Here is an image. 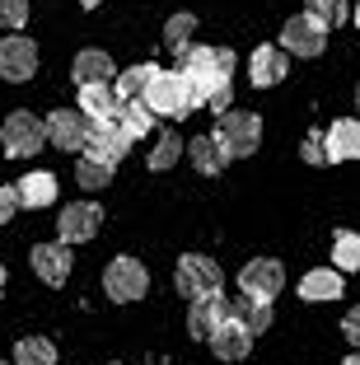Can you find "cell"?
<instances>
[{
    "mask_svg": "<svg viewBox=\"0 0 360 365\" xmlns=\"http://www.w3.org/2000/svg\"><path fill=\"white\" fill-rule=\"evenodd\" d=\"M145 103H150L155 118L182 122L192 108H197V98H192V85H187L182 71H159V76L150 80V89H145Z\"/></svg>",
    "mask_w": 360,
    "mask_h": 365,
    "instance_id": "cell-1",
    "label": "cell"
},
{
    "mask_svg": "<svg viewBox=\"0 0 360 365\" xmlns=\"http://www.w3.org/2000/svg\"><path fill=\"white\" fill-rule=\"evenodd\" d=\"M215 136L225 140L230 160H248V155L262 145V118L257 113H244V108H230L215 118Z\"/></svg>",
    "mask_w": 360,
    "mask_h": 365,
    "instance_id": "cell-2",
    "label": "cell"
},
{
    "mask_svg": "<svg viewBox=\"0 0 360 365\" xmlns=\"http://www.w3.org/2000/svg\"><path fill=\"white\" fill-rule=\"evenodd\" d=\"M145 290H150V272H145L140 258H127V253H122V258H113L103 267V295L113 304H131V300H140Z\"/></svg>",
    "mask_w": 360,
    "mask_h": 365,
    "instance_id": "cell-3",
    "label": "cell"
},
{
    "mask_svg": "<svg viewBox=\"0 0 360 365\" xmlns=\"http://www.w3.org/2000/svg\"><path fill=\"white\" fill-rule=\"evenodd\" d=\"M0 145H5V155H14V160H33V155L47 145V122L19 108V113H10L5 127H0Z\"/></svg>",
    "mask_w": 360,
    "mask_h": 365,
    "instance_id": "cell-4",
    "label": "cell"
},
{
    "mask_svg": "<svg viewBox=\"0 0 360 365\" xmlns=\"http://www.w3.org/2000/svg\"><path fill=\"white\" fill-rule=\"evenodd\" d=\"M220 262L206 258V253H182L178 267H173V286H178L182 300H197V295H211L220 290Z\"/></svg>",
    "mask_w": 360,
    "mask_h": 365,
    "instance_id": "cell-5",
    "label": "cell"
},
{
    "mask_svg": "<svg viewBox=\"0 0 360 365\" xmlns=\"http://www.w3.org/2000/svg\"><path fill=\"white\" fill-rule=\"evenodd\" d=\"M103 230V206L98 202H66L61 215H56V235L66 244H89Z\"/></svg>",
    "mask_w": 360,
    "mask_h": 365,
    "instance_id": "cell-6",
    "label": "cell"
},
{
    "mask_svg": "<svg viewBox=\"0 0 360 365\" xmlns=\"http://www.w3.org/2000/svg\"><path fill=\"white\" fill-rule=\"evenodd\" d=\"M239 290L253 295V300H276L286 290V267L276 258H248L244 272H239Z\"/></svg>",
    "mask_w": 360,
    "mask_h": 365,
    "instance_id": "cell-7",
    "label": "cell"
},
{
    "mask_svg": "<svg viewBox=\"0 0 360 365\" xmlns=\"http://www.w3.org/2000/svg\"><path fill=\"white\" fill-rule=\"evenodd\" d=\"M38 76V47L33 38L24 33H10L5 43H0V80H10V85H24V80Z\"/></svg>",
    "mask_w": 360,
    "mask_h": 365,
    "instance_id": "cell-8",
    "label": "cell"
},
{
    "mask_svg": "<svg viewBox=\"0 0 360 365\" xmlns=\"http://www.w3.org/2000/svg\"><path fill=\"white\" fill-rule=\"evenodd\" d=\"M281 47L290 56H318L328 47V29L314 19V14H290L286 29H281Z\"/></svg>",
    "mask_w": 360,
    "mask_h": 365,
    "instance_id": "cell-9",
    "label": "cell"
},
{
    "mask_svg": "<svg viewBox=\"0 0 360 365\" xmlns=\"http://www.w3.org/2000/svg\"><path fill=\"white\" fill-rule=\"evenodd\" d=\"M47 145H56V150H85V136H89V118L80 113V108H56V113H47Z\"/></svg>",
    "mask_w": 360,
    "mask_h": 365,
    "instance_id": "cell-10",
    "label": "cell"
},
{
    "mask_svg": "<svg viewBox=\"0 0 360 365\" xmlns=\"http://www.w3.org/2000/svg\"><path fill=\"white\" fill-rule=\"evenodd\" d=\"M131 145H136V140L122 131V122H117V118L89 122V136H85V150H89V155H98V160H108V164H122Z\"/></svg>",
    "mask_w": 360,
    "mask_h": 365,
    "instance_id": "cell-11",
    "label": "cell"
},
{
    "mask_svg": "<svg viewBox=\"0 0 360 365\" xmlns=\"http://www.w3.org/2000/svg\"><path fill=\"white\" fill-rule=\"evenodd\" d=\"M286 76H290V52L281 43H267L248 56V80H253V89H272Z\"/></svg>",
    "mask_w": 360,
    "mask_h": 365,
    "instance_id": "cell-12",
    "label": "cell"
},
{
    "mask_svg": "<svg viewBox=\"0 0 360 365\" xmlns=\"http://www.w3.org/2000/svg\"><path fill=\"white\" fill-rule=\"evenodd\" d=\"M29 262H33V272L43 277V286H66V277H71V267H75L66 239H61V244H33Z\"/></svg>",
    "mask_w": 360,
    "mask_h": 365,
    "instance_id": "cell-13",
    "label": "cell"
},
{
    "mask_svg": "<svg viewBox=\"0 0 360 365\" xmlns=\"http://www.w3.org/2000/svg\"><path fill=\"white\" fill-rule=\"evenodd\" d=\"M230 314H234V304L225 300L220 290H211V295H197V300H192V314H187V333L206 342V337H211L215 328L230 319Z\"/></svg>",
    "mask_w": 360,
    "mask_h": 365,
    "instance_id": "cell-14",
    "label": "cell"
},
{
    "mask_svg": "<svg viewBox=\"0 0 360 365\" xmlns=\"http://www.w3.org/2000/svg\"><path fill=\"white\" fill-rule=\"evenodd\" d=\"M206 342H211V351L220 356V361H244V356L253 351V333H248V328L234 319V314L220 323V328H215L211 337H206Z\"/></svg>",
    "mask_w": 360,
    "mask_h": 365,
    "instance_id": "cell-15",
    "label": "cell"
},
{
    "mask_svg": "<svg viewBox=\"0 0 360 365\" xmlns=\"http://www.w3.org/2000/svg\"><path fill=\"white\" fill-rule=\"evenodd\" d=\"M182 155H187V160H192V169H197V173H206V178H211V173H220L225 164H230V150H225V140L215 136V131H202V136H192Z\"/></svg>",
    "mask_w": 360,
    "mask_h": 365,
    "instance_id": "cell-16",
    "label": "cell"
},
{
    "mask_svg": "<svg viewBox=\"0 0 360 365\" xmlns=\"http://www.w3.org/2000/svg\"><path fill=\"white\" fill-rule=\"evenodd\" d=\"M71 80L75 85H113L117 66H113V56H108L103 47H85V52L75 56V66H71Z\"/></svg>",
    "mask_w": 360,
    "mask_h": 365,
    "instance_id": "cell-17",
    "label": "cell"
},
{
    "mask_svg": "<svg viewBox=\"0 0 360 365\" xmlns=\"http://www.w3.org/2000/svg\"><path fill=\"white\" fill-rule=\"evenodd\" d=\"M341 290H346V277L337 267H314L299 277V300L309 304H323V300H341Z\"/></svg>",
    "mask_w": 360,
    "mask_h": 365,
    "instance_id": "cell-18",
    "label": "cell"
},
{
    "mask_svg": "<svg viewBox=\"0 0 360 365\" xmlns=\"http://www.w3.org/2000/svg\"><path fill=\"white\" fill-rule=\"evenodd\" d=\"M328 155L332 164H346V160H360V118H337L328 131Z\"/></svg>",
    "mask_w": 360,
    "mask_h": 365,
    "instance_id": "cell-19",
    "label": "cell"
},
{
    "mask_svg": "<svg viewBox=\"0 0 360 365\" xmlns=\"http://www.w3.org/2000/svg\"><path fill=\"white\" fill-rule=\"evenodd\" d=\"M80 113L89 122H108L122 113V94L113 85H80Z\"/></svg>",
    "mask_w": 360,
    "mask_h": 365,
    "instance_id": "cell-20",
    "label": "cell"
},
{
    "mask_svg": "<svg viewBox=\"0 0 360 365\" xmlns=\"http://www.w3.org/2000/svg\"><path fill=\"white\" fill-rule=\"evenodd\" d=\"M14 187H19V202L29 206V211H43V206H52V202H56V173H47V169L24 173Z\"/></svg>",
    "mask_w": 360,
    "mask_h": 365,
    "instance_id": "cell-21",
    "label": "cell"
},
{
    "mask_svg": "<svg viewBox=\"0 0 360 365\" xmlns=\"http://www.w3.org/2000/svg\"><path fill=\"white\" fill-rule=\"evenodd\" d=\"M113 173H117V164H108V160H98V155H80V164H75V182L85 187V192H103L108 182H113Z\"/></svg>",
    "mask_w": 360,
    "mask_h": 365,
    "instance_id": "cell-22",
    "label": "cell"
},
{
    "mask_svg": "<svg viewBox=\"0 0 360 365\" xmlns=\"http://www.w3.org/2000/svg\"><path fill=\"white\" fill-rule=\"evenodd\" d=\"M117 122H122V131H127L131 140H140V136H150V131H155V113H150L145 98H122Z\"/></svg>",
    "mask_w": 360,
    "mask_h": 365,
    "instance_id": "cell-23",
    "label": "cell"
},
{
    "mask_svg": "<svg viewBox=\"0 0 360 365\" xmlns=\"http://www.w3.org/2000/svg\"><path fill=\"white\" fill-rule=\"evenodd\" d=\"M182 150H187V140H182L178 136V127H164V131H159V140H155V150H150V169H155V173H164V169H173V164H178V155Z\"/></svg>",
    "mask_w": 360,
    "mask_h": 365,
    "instance_id": "cell-24",
    "label": "cell"
},
{
    "mask_svg": "<svg viewBox=\"0 0 360 365\" xmlns=\"http://www.w3.org/2000/svg\"><path fill=\"white\" fill-rule=\"evenodd\" d=\"M234 319L244 323L248 333H267V328H272V300H253V295H239V300H234Z\"/></svg>",
    "mask_w": 360,
    "mask_h": 365,
    "instance_id": "cell-25",
    "label": "cell"
},
{
    "mask_svg": "<svg viewBox=\"0 0 360 365\" xmlns=\"http://www.w3.org/2000/svg\"><path fill=\"white\" fill-rule=\"evenodd\" d=\"M155 76H159V66H155V61L127 66V71L113 80V89H117L122 98H145V89H150V80H155Z\"/></svg>",
    "mask_w": 360,
    "mask_h": 365,
    "instance_id": "cell-26",
    "label": "cell"
},
{
    "mask_svg": "<svg viewBox=\"0 0 360 365\" xmlns=\"http://www.w3.org/2000/svg\"><path fill=\"white\" fill-rule=\"evenodd\" d=\"M332 267L360 272V235L356 230H337V235H332Z\"/></svg>",
    "mask_w": 360,
    "mask_h": 365,
    "instance_id": "cell-27",
    "label": "cell"
},
{
    "mask_svg": "<svg viewBox=\"0 0 360 365\" xmlns=\"http://www.w3.org/2000/svg\"><path fill=\"white\" fill-rule=\"evenodd\" d=\"M14 365H56V346L47 342V337H19Z\"/></svg>",
    "mask_w": 360,
    "mask_h": 365,
    "instance_id": "cell-28",
    "label": "cell"
},
{
    "mask_svg": "<svg viewBox=\"0 0 360 365\" xmlns=\"http://www.w3.org/2000/svg\"><path fill=\"white\" fill-rule=\"evenodd\" d=\"M192 33H197V14H169V24H164V47L178 56L182 47H192Z\"/></svg>",
    "mask_w": 360,
    "mask_h": 365,
    "instance_id": "cell-29",
    "label": "cell"
},
{
    "mask_svg": "<svg viewBox=\"0 0 360 365\" xmlns=\"http://www.w3.org/2000/svg\"><path fill=\"white\" fill-rule=\"evenodd\" d=\"M309 14H314L323 29H337V24L351 19V5L346 0H309Z\"/></svg>",
    "mask_w": 360,
    "mask_h": 365,
    "instance_id": "cell-30",
    "label": "cell"
},
{
    "mask_svg": "<svg viewBox=\"0 0 360 365\" xmlns=\"http://www.w3.org/2000/svg\"><path fill=\"white\" fill-rule=\"evenodd\" d=\"M299 160H304V164H332L328 136H323V131H309V136L299 140Z\"/></svg>",
    "mask_w": 360,
    "mask_h": 365,
    "instance_id": "cell-31",
    "label": "cell"
},
{
    "mask_svg": "<svg viewBox=\"0 0 360 365\" xmlns=\"http://www.w3.org/2000/svg\"><path fill=\"white\" fill-rule=\"evenodd\" d=\"M29 0H0V29H24L29 24Z\"/></svg>",
    "mask_w": 360,
    "mask_h": 365,
    "instance_id": "cell-32",
    "label": "cell"
},
{
    "mask_svg": "<svg viewBox=\"0 0 360 365\" xmlns=\"http://www.w3.org/2000/svg\"><path fill=\"white\" fill-rule=\"evenodd\" d=\"M19 206H24L19 202V187H5V182H0V225H10Z\"/></svg>",
    "mask_w": 360,
    "mask_h": 365,
    "instance_id": "cell-33",
    "label": "cell"
},
{
    "mask_svg": "<svg viewBox=\"0 0 360 365\" xmlns=\"http://www.w3.org/2000/svg\"><path fill=\"white\" fill-rule=\"evenodd\" d=\"M230 103H234V89H230V85H220L211 98H206V108H211L215 118H220V113H230Z\"/></svg>",
    "mask_w": 360,
    "mask_h": 365,
    "instance_id": "cell-34",
    "label": "cell"
},
{
    "mask_svg": "<svg viewBox=\"0 0 360 365\" xmlns=\"http://www.w3.org/2000/svg\"><path fill=\"white\" fill-rule=\"evenodd\" d=\"M341 333H346L351 346H360V304H356V309H346V319H341Z\"/></svg>",
    "mask_w": 360,
    "mask_h": 365,
    "instance_id": "cell-35",
    "label": "cell"
},
{
    "mask_svg": "<svg viewBox=\"0 0 360 365\" xmlns=\"http://www.w3.org/2000/svg\"><path fill=\"white\" fill-rule=\"evenodd\" d=\"M341 365H360V346H356V351H351V356H346V361H341Z\"/></svg>",
    "mask_w": 360,
    "mask_h": 365,
    "instance_id": "cell-36",
    "label": "cell"
},
{
    "mask_svg": "<svg viewBox=\"0 0 360 365\" xmlns=\"http://www.w3.org/2000/svg\"><path fill=\"white\" fill-rule=\"evenodd\" d=\"M80 5H85V10H98V5H103V0H80Z\"/></svg>",
    "mask_w": 360,
    "mask_h": 365,
    "instance_id": "cell-37",
    "label": "cell"
},
{
    "mask_svg": "<svg viewBox=\"0 0 360 365\" xmlns=\"http://www.w3.org/2000/svg\"><path fill=\"white\" fill-rule=\"evenodd\" d=\"M351 19H356V29H360V0H356V10H351Z\"/></svg>",
    "mask_w": 360,
    "mask_h": 365,
    "instance_id": "cell-38",
    "label": "cell"
},
{
    "mask_svg": "<svg viewBox=\"0 0 360 365\" xmlns=\"http://www.w3.org/2000/svg\"><path fill=\"white\" fill-rule=\"evenodd\" d=\"M0 295H5V262H0Z\"/></svg>",
    "mask_w": 360,
    "mask_h": 365,
    "instance_id": "cell-39",
    "label": "cell"
},
{
    "mask_svg": "<svg viewBox=\"0 0 360 365\" xmlns=\"http://www.w3.org/2000/svg\"><path fill=\"white\" fill-rule=\"evenodd\" d=\"M356 108H360V85H356Z\"/></svg>",
    "mask_w": 360,
    "mask_h": 365,
    "instance_id": "cell-40",
    "label": "cell"
},
{
    "mask_svg": "<svg viewBox=\"0 0 360 365\" xmlns=\"http://www.w3.org/2000/svg\"><path fill=\"white\" fill-rule=\"evenodd\" d=\"M0 365H14V361H0Z\"/></svg>",
    "mask_w": 360,
    "mask_h": 365,
    "instance_id": "cell-41",
    "label": "cell"
}]
</instances>
